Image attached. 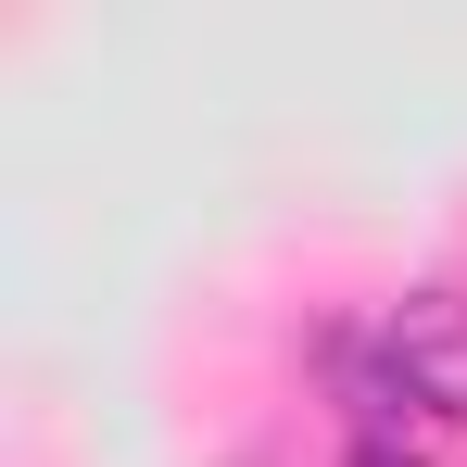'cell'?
<instances>
[{
    "label": "cell",
    "instance_id": "6da1fadb",
    "mask_svg": "<svg viewBox=\"0 0 467 467\" xmlns=\"http://www.w3.org/2000/svg\"><path fill=\"white\" fill-rule=\"evenodd\" d=\"M328 367L354 391L367 442H404V417L430 430H467V291H404L379 304V328H341Z\"/></svg>",
    "mask_w": 467,
    "mask_h": 467
},
{
    "label": "cell",
    "instance_id": "7a4b0ae2",
    "mask_svg": "<svg viewBox=\"0 0 467 467\" xmlns=\"http://www.w3.org/2000/svg\"><path fill=\"white\" fill-rule=\"evenodd\" d=\"M341 467H430V455H417V442H354Z\"/></svg>",
    "mask_w": 467,
    "mask_h": 467
}]
</instances>
